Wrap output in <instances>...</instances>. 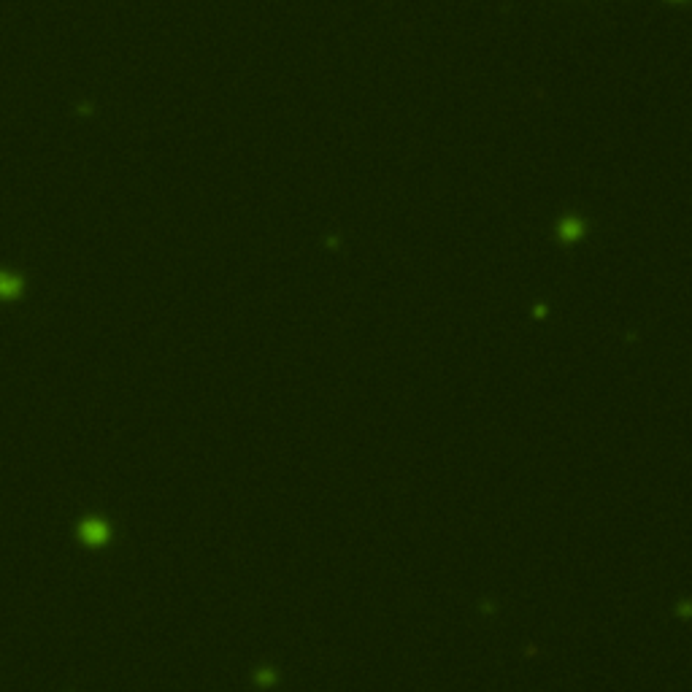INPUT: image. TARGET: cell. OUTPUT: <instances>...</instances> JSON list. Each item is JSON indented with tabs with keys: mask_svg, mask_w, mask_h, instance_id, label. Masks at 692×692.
Returning a JSON list of instances; mask_svg holds the SVG:
<instances>
[{
	"mask_svg": "<svg viewBox=\"0 0 692 692\" xmlns=\"http://www.w3.org/2000/svg\"><path fill=\"white\" fill-rule=\"evenodd\" d=\"M19 287H22V282H19L17 276L0 273V298H14V295L19 292Z\"/></svg>",
	"mask_w": 692,
	"mask_h": 692,
	"instance_id": "1",
	"label": "cell"
}]
</instances>
